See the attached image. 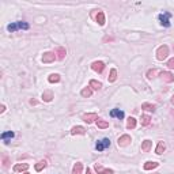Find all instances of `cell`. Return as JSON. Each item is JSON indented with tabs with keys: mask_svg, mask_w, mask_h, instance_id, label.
Returning <instances> with one entry per match:
<instances>
[{
	"mask_svg": "<svg viewBox=\"0 0 174 174\" xmlns=\"http://www.w3.org/2000/svg\"><path fill=\"white\" fill-rule=\"evenodd\" d=\"M167 54H169V46L167 45H162L158 48L156 50V58L159 60V61H163L166 57H167Z\"/></svg>",
	"mask_w": 174,
	"mask_h": 174,
	"instance_id": "obj_1",
	"label": "cell"
},
{
	"mask_svg": "<svg viewBox=\"0 0 174 174\" xmlns=\"http://www.w3.org/2000/svg\"><path fill=\"white\" fill-rule=\"evenodd\" d=\"M56 58H57V56H56L54 52H45V53L42 54V63H45V64L53 63Z\"/></svg>",
	"mask_w": 174,
	"mask_h": 174,
	"instance_id": "obj_2",
	"label": "cell"
},
{
	"mask_svg": "<svg viewBox=\"0 0 174 174\" xmlns=\"http://www.w3.org/2000/svg\"><path fill=\"white\" fill-rule=\"evenodd\" d=\"M8 31H15V30H19V29H29V25L27 23H22V22H15V23H11L7 26Z\"/></svg>",
	"mask_w": 174,
	"mask_h": 174,
	"instance_id": "obj_3",
	"label": "cell"
},
{
	"mask_svg": "<svg viewBox=\"0 0 174 174\" xmlns=\"http://www.w3.org/2000/svg\"><path fill=\"white\" fill-rule=\"evenodd\" d=\"M131 142H132V139H131L129 135H122V136H120V138H118V142H117V143H118V146H120V147H127V146H128Z\"/></svg>",
	"mask_w": 174,
	"mask_h": 174,
	"instance_id": "obj_4",
	"label": "cell"
},
{
	"mask_svg": "<svg viewBox=\"0 0 174 174\" xmlns=\"http://www.w3.org/2000/svg\"><path fill=\"white\" fill-rule=\"evenodd\" d=\"M82 120L85 121V122H87V124H91L95 120H98V116H97V113H87V114L82 116Z\"/></svg>",
	"mask_w": 174,
	"mask_h": 174,
	"instance_id": "obj_5",
	"label": "cell"
},
{
	"mask_svg": "<svg viewBox=\"0 0 174 174\" xmlns=\"http://www.w3.org/2000/svg\"><path fill=\"white\" fill-rule=\"evenodd\" d=\"M109 146H110V140H109V139H102V140H99L98 143H97L95 148H97L98 151H103V150L107 148Z\"/></svg>",
	"mask_w": 174,
	"mask_h": 174,
	"instance_id": "obj_6",
	"label": "cell"
},
{
	"mask_svg": "<svg viewBox=\"0 0 174 174\" xmlns=\"http://www.w3.org/2000/svg\"><path fill=\"white\" fill-rule=\"evenodd\" d=\"M161 78H162V80L166 82V83H171V82H174V75L169 71L161 72Z\"/></svg>",
	"mask_w": 174,
	"mask_h": 174,
	"instance_id": "obj_7",
	"label": "cell"
},
{
	"mask_svg": "<svg viewBox=\"0 0 174 174\" xmlns=\"http://www.w3.org/2000/svg\"><path fill=\"white\" fill-rule=\"evenodd\" d=\"M91 68H93L95 72L101 74V72L105 69V63H103V61H94L93 64H91Z\"/></svg>",
	"mask_w": 174,
	"mask_h": 174,
	"instance_id": "obj_8",
	"label": "cell"
},
{
	"mask_svg": "<svg viewBox=\"0 0 174 174\" xmlns=\"http://www.w3.org/2000/svg\"><path fill=\"white\" fill-rule=\"evenodd\" d=\"M94 169H95L97 174H113V170L112 169H105V167H102V166L98 165V163H95Z\"/></svg>",
	"mask_w": 174,
	"mask_h": 174,
	"instance_id": "obj_9",
	"label": "cell"
},
{
	"mask_svg": "<svg viewBox=\"0 0 174 174\" xmlns=\"http://www.w3.org/2000/svg\"><path fill=\"white\" fill-rule=\"evenodd\" d=\"M95 21H97L98 25H101V26L105 25V14H103V11L97 10V17H95Z\"/></svg>",
	"mask_w": 174,
	"mask_h": 174,
	"instance_id": "obj_10",
	"label": "cell"
},
{
	"mask_svg": "<svg viewBox=\"0 0 174 174\" xmlns=\"http://www.w3.org/2000/svg\"><path fill=\"white\" fill-rule=\"evenodd\" d=\"M171 18V14L169 12H165L163 15H159V19H161V23L163 25V26H169V19Z\"/></svg>",
	"mask_w": 174,
	"mask_h": 174,
	"instance_id": "obj_11",
	"label": "cell"
},
{
	"mask_svg": "<svg viewBox=\"0 0 174 174\" xmlns=\"http://www.w3.org/2000/svg\"><path fill=\"white\" fill-rule=\"evenodd\" d=\"M86 133V129L80 125H76L71 129V135H85Z\"/></svg>",
	"mask_w": 174,
	"mask_h": 174,
	"instance_id": "obj_12",
	"label": "cell"
},
{
	"mask_svg": "<svg viewBox=\"0 0 174 174\" xmlns=\"http://www.w3.org/2000/svg\"><path fill=\"white\" fill-rule=\"evenodd\" d=\"M53 98H54L53 93H52L50 90H46V91H44V93H42V99H44L45 102H50Z\"/></svg>",
	"mask_w": 174,
	"mask_h": 174,
	"instance_id": "obj_13",
	"label": "cell"
},
{
	"mask_svg": "<svg viewBox=\"0 0 174 174\" xmlns=\"http://www.w3.org/2000/svg\"><path fill=\"white\" fill-rule=\"evenodd\" d=\"M27 169H29V165H27V163H18V165L14 166V171H17V173H19V171H26Z\"/></svg>",
	"mask_w": 174,
	"mask_h": 174,
	"instance_id": "obj_14",
	"label": "cell"
},
{
	"mask_svg": "<svg viewBox=\"0 0 174 174\" xmlns=\"http://www.w3.org/2000/svg\"><path fill=\"white\" fill-rule=\"evenodd\" d=\"M82 171H83V165L80 162H76L72 167V174H82Z\"/></svg>",
	"mask_w": 174,
	"mask_h": 174,
	"instance_id": "obj_15",
	"label": "cell"
},
{
	"mask_svg": "<svg viewBox=\"0 0 174 174\" xmlns=\"http://www.w3.org/2000/svg\"><path fill=\"white\" fill-rule=\"evenodd\" d=\"M159 166V163L158 162H152V161H148V162H146L144 163V170H152V169H156Z\"/></svg>",
	"mask_w": 174,
	"mask_h": 174,
	"instance_id": "obj_16",
	"label": "cell"
},
{
	"mask_svg": "<svg viewBox=\"0 0 174 174\" xmlns=\"http://www.w3.org/2000/svg\"><path fill=\"white\" fill-rule=\"evenodd\" d=\"M152 147V142L151 140H144L143 143H142V151L143 152H148L151 150Z\"/></svg>",
	"mask_w": 174,
	"mask_h": 174,
	"instance_id": "obj_17",
	"label": "cell"
},
{
	"mask_svg": "<svg viewBox=\"0 0 174 174\" xmlns=\"http://www.w3.org/2000/svg\"><path fill=\"white\" fill-rule=\"evenodd\" d=\"M56 54H57V58H58V60H63V58L65 57V54H67V52H65V48H63V46H58L57 49H56Z\"/></svg>",
	"mask_w": 174,
	"mask_h": 174,
	"instance_id": "obj_18",
	"label": "cell"
},
{
	"mask_svg": "<svg viewBox=\"0 0 174 174\" xmlns=\"http://www.w3.org/2000/svg\"><path fill=\"white\" fill-rule=\"evenodd\" d=\"M142 109H143V110H147V112H155L156 106H155V105H152V103L144 102L143 105H142Z\"/></svg>",
	"mask_w": 174,
	"mask_h": 174,
	"instance_id": "obj_19",
	"label": "cell"
},
{
	"mask_svg": "<svg viewBox=\"0 0 174 174\" xmlns=\"http://www.w3.org/2000/svg\"><path fill=\"white\" fill-rule=\"evenodd\" d=\"M46 165H48V162L45 161V159H42V161H40L38 163H36V166H34V167H36L37 171H42V170L46 167Z\"/></svg>",
	"mask_w": 174,
	"mask_h": 174,
	"instance_id": "obj_20",
	"label": "cell"
},
{
	"mask_svg": "<svg viewBox=\"0 0 174 174\" xmlns=\"http://www.w3.org/2000/svg\"><path fill=\"white\" fill-rule=\"evenodd\" d=\"M165 150H166V144L163 143V142H159V143H158V146H156L155 152L158 154V155H161V154H163V152H165Z\"/></svg>",
	"mask_w": 174,
	"mask_h": 174,
	"instance_id": "obj_21",
	"label": "cell"
},
{
	"mask_svg": "<svg viewBox=\"0 0 174 174\" xmlns=\"http://www.w3.org/2000/svg\"><path fill=\"white\" fill-rule=\"evenodd\" d=\"M127 128H128V129H135V128H136V118L129 117L128 121H127Z\"/></svg>",
	"mask_w": 174,
	"mask_h": 174,
	"instance_id": "obj_22",
	"label": "cell"
},
{
	"mask_svg": "<svg viewBox=\"0 0 174 174\" xmlns=\"http://www.w3.org/2000/svg\"><path fill=\"white\" fill-rule=\"evenodd\" d=\"M12 138H14V133L11 132V131H10V132H4V133L1 135V139H3V142H4V143H8Z\"/></svg>",
	"mask_w": 174,
	"mask_h": 174,
	"instance_id": "obj_23",
	"label": "cell"
},
{
	"mask_svg": "<svg viewBox=\"0 0 174 174\" xmlns=\"http://www.w3.org/2000/svg\"><path fill=\"white\" fill-rule=\"evenodd\" d=\"M90 87L93 90H101V87H102V83L98 80H90Z\"/></svg>",
	"mask_w": 174,
	"mask_h": 174,
	"instance_id": "obj_24",
	"label": "cell"
},
{
	"mask_svg": "<svg viewBox=\"0 0 174 174\" xmlns=\"http://www.w3.org/2000/svg\"><path fill=\"white\" fill-rule=\"evenodd\" d=\"M97 127H98V128H101V129H105V128H107V127H109V122H107L106 120L98 118V120H97Z\"/></svg>",
	"mask_w": 174,
	"mask_h": 174,
	"instance_id": "obj_25",
	"label": "cell"
},
{
	"mask_svg": "<svg viewBox=\"0 0 174 174\" xmlns=\"http://www.w3.org/2000/svg\"><path fill=\"white\" fill-rule=\"evenodd\" d=\"M110 116L112 117H117V118H122L124 117V112H121V110H118V109H113L112 112H110Z\"/></svg>",
	"mask_w": 174,
	"mask_h": 174,
	"instance_id": "obj_26",
	"label": "cell"
},
{
	"mask_svg": "<svg viewBox=\"0 0 174 174\" xmlns=\"http://www.w3.org/2000/svg\"><path fill=\"white\" fill-rule=\"evenodd\" d=\"M48 80H49L50 83H57V82H60V75H58V74H50Z\"/></svg>",
	"mask_w": 174,
	"mask_h": 174,
	"instance_id": "obj_27",
	"label": "cell"
},
{
	"mask_svg": "<svg viewBox=\"0 0 174 174\" xmlns=\"http://www.w3.org/2000/svg\"><path fill=\"white\" fill-rule=\"evenodd\" d=\"M142 125L143 127H147V125H150V122H151V117L147 116V114H144V116H142Z\"/></svg>",
	"mask_w": 174,
	"mask_h": 174,
	"instance_id": "obj_28",
	"label": "cell"
},
{
	"mask_svg": "<svg viewBox=\"0 0 174 174\" xmlns=\"http://www.w3.org/2000/svg\"><path fill=\"white\" fill-rule=\"evenodd\" d=\"M80 94L85 97V98H89V97H91L93 91H91V89H90V87H85V89L80 91Z\"/></svg>",
	"mask_w": 174,
	"mask_h": 174,
	"instance_id": "obj_29",
	"label": "cell"
},
{
	"mask_svg": "<svg viewBox=\"0 0 174 174\" xmlns=\"http://www.w3.org/2000/svg\"><path fill=\"white\" fill-rule=\"evenodd\" d=\"M116 79H117V69H110V75H109V82L110 83H113V82H116Z\"/></svg>",
	"mask_w": 174,
	"mask_h": 174,
	"instance_id": "obj_30",
	"label": "cell"
},
{
	"mask_svg": "<svg viewBox=\"0 0 174 174\" xmlns=\"http://www.w3.org/2000/svg\"><path fill=\"white\" fill-rule=\"evenodd\" d=\"M158 74V71L156 69H150V71L147 72V76H148V79H154L155 78V75Z\"/></svg>",
	"mask_w": 174,
	"mask_h": 174,
	"instance_id": "obj_31",
	"label": "cell"
},
{
	"mask_svg": "<svg viewBox=\"0 0 174 174\" xmlns=\"http://www.w3.org/2000/svg\"><path fill=\"white\" fill-rule=\"evenodd\" d=\"M3 166H4L6 169L10 166V159L7 158V156H3Z\"/></svg>",
	"mask_w": 174,
	"mask_h": 174,
	"instance_id": "obj_32",
	"label": "cell"
},
{
	"mask_svg": "<svg viewBox=\"0 0 174 174\" xmlns=\"http://www.w3.org/2000/svg\"><path fill=\"white\" fill-rule=\"evenodd\" d=\"M167 67L171 68V69H174V57H173V58H170L169 61H167Z\"/></svg>",
	"mask_w": 174,
	"mask_h": 174,
	"instance_id": "obj_33",
	"label": "cell"
},
{
	"mask_svg": "<svg viewBox=\"0 0 174 174\" xmlns=\"http://www.w3.org/2000/svg\"><path fill=\"white\" fill-rule=\"evenodd\" d=\"M4 110H6V106L1 105V106H0V113H4Z\"/></svg>",
	"mask_w": 174,
	"mask_h": 174,
	"instance_id": "obj_34",
	"label": "cell"
},
{
	"mask_svg": "<svg viewBox=\"0 0 174 174\" xmlns=\"http://www.w3.org/2000/svg\"><path fill=\"white\" fill-rule=\"evenodd\" d=\"M30 105H37V101H34V99H30Z\"/></svg>",
	"mask_w": 174,
	"mask_h": 174,
	"instance_id": "obj_35",
	"label": "cell"
},
{
	"mask_svg": "<svg viewBox=\"0 0 174 174\" xmlns=\"http://www.w3.org/2000/svg\"><path fill=\"white\" fill-rule=\"evenodd\" d=\"M86 174H93V171H91V169H89V167H87V171H86Z\"/></svg>",
	"mask_w": 174,
	"mask_h": 174,
	"instance_id": "obj_36",
	"label": "cell"
},
{
	"mask_svg": "<svg viewBox=\"0 0 174 174\" xmlns=\"http://www.w3.org/2000/svg\"><path fill=\"white\" fill-rule=\"evenodd\" d=\"M171 103H173V105H174V95H173V97H171Z\"/></svg>",
	"mask_w": 174,
	"mask_h": 174,
	"instance_id": "obj_37",
	"label": "cell"
},
{
	"mask_svg": "<svg viewBox=\"0 0 174 174\" xmlns=\"http://www.w3.org/2000/svg\"><path fill=\"white\" fill-rule=\"evenodd\" d=\"M154 174H161V173H154Z\"/></svg>",
	"mask_w": 174,
	"mask_h": 174,
	"instance_id": "obj_38",
	"label": "cell"
},
{
	"mask_svg": "<svg viewBox=\"0 0 174 174\" xmlns=\"http://www.w3.org/2000/svg\"><path fill=\"white\" fill-rule=\"evenodd\" d=\"M25 174H29V173H25Z\"/></svg>",
	"mask_w": 174,
	"mask_h": 174,
	"instance_id": "obj_39",
	"label": "cell"
}]
</instances>
